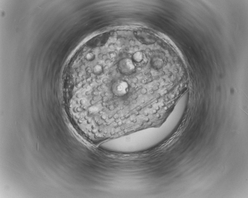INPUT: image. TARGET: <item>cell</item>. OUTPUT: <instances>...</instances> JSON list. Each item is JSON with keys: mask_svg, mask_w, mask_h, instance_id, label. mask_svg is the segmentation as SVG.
Listing matches in <instances>:
<instances>
[{"mask_svg": "<svg viewBox=\"0 0 248 198\" xmlns=\"http://www.w3.org/2000/svg\"><path fill=\"white\" fill-rule=\"evenodd\" d=\"M95 58V55L93 52H90L86 55L85 58L88 61H94Z\"/></svg>", "mask_w": 248, "mask_h": 198, "instance_id": "cell-6", "label": "cell"}, {"mask_svg": "<svg viewBox=\"0 0 248 198\" xmlns=\"http://www.w3.org/2000/svg\"><path fill=\"white\" fill-rule=\"evenodd\" d=\"M112 94L116 97L125 96L129 91V86L125 81L119 79L113 83L111 86Z\"/></svg>", "mask_w": 248, "mask_h": 198, "instance_id": "cell-1", "label": "cell"}, {"mask_svg": "<svg viewBox=\"0 0 248 198\" xmlns=\"http://www.w3.org/2000/svg\"><path fill=\"white\" fill-rule=\"evenodd\" d=\"M104 71L103 67L100 64L95 65L93 67L92 69V72L95 75H100L103 73Z\"/></svg>", "mask_w": 248, "mask_h": 198, "instance_id": "cell-5", "label": "cell"}, {"mask_svg": "<svg viewBox=\"0 0 248 198\" xmlns=\"http://www.w3.org/2000/svg\"><path fill=\"white\" fill-rule=\"evenodd\" d=\"M144 58L143 53L141 52H137L133 54L132 60L134 62H140L143 61Z\"/></svg>", "mask_w": 248, "mask_h": 198, "instance_id": "cell-4", "label": "cell"}, {"mask_svg": "<svg viewBox=\"0 0 248 198\" xmlns=\"http://www.w3.org/2000/svg\"><path fill=\"white\" fill-rule=\"evenodd\" d=\"M151 64L152 67L156 70L160 69L163 65L162 60L158 58H154L152 59Z\"/></svg>", "mask_w": 248, "mask_h": 198, "instance_id": "cell-3", "label": "cell"}, {"mask_svg": "<svg viewBox=\"0 0 248 198\" xmlns=\"http://www.w3.org/2000/svg\"><path fill=\"white\" fill-rule=\"evenodd\" d=\"M118 70L123 74L130 75L136 71V66L132 59L125 58L119 61L118 65Z\"/></svg>", "mask_w": 248, "mask_h": 198, "instance_id": "cell-2", "label": "cell"}]
</instances>
